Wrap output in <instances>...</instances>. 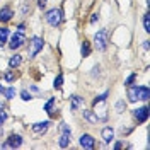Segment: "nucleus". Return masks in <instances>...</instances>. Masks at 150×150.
Here are the masks:
<instances>
[{
	"label": "nucleus",
	"instance_id": "cd10ccee",
	"mask_svg": "<svg viewBox=\"0 0 150 150\" xmlns=\"http://www.w3.org/2000/svg\"><path fill=\"white\" fill-rule=\"evenodd\" d=\"M135 79H137V74H130L128 77H126V80H125V85H126V87L131 85L133 82H135Z\"/></svg>",
	"mask_w": 150,
	"mask_h": 150
},
{
	"label": "nucleus",
	"instance_id": "a211bd4d",
	"mask_svg": "<svg viewBox=\"0 0 150 150\" xmlns=\"http://www.w3.org/2000/svg\"><path fill=\"white\" fill-rule=\"evenodd\" d=\"M56 104V97H50L46 101V104H45V112H48V114H51L53 112V108H55Z\"/></svg>",
	"mask_w": 150,
	"mask_h": 150
},
{
	"label": "nucleus",
	"instance_id": "72a5a7b5",
	"mask_svg": "<svg viewBox=\"0 0 150 150\" xmlns=\"http://www.w3.org/2000/svg\"><path fill=\"white\" fill-rule=\"evenodd\" d=\"M149 43L150 41H143V50H145V51H149Z\"/></svg>",
	"mask_w": 150,
	"mask_h": 150
},
{
	"label": "nucleus",
	"instance_id": "f704fd0d",
	"mask_svg": "<svg viewBox=\"0 0 150 150\" xmlns=\"http://www.w3.org/2000/svg\"><path fill=\"white\" fill-rule=\"evenodd\" d=\"M29 89H31V91H33V92H39V89H38L36 85H31V87H29Z\"/></svg>",
	"mask_w": 150,
	"mask_h": 150
},
{
	"label": "nucleus",
	"instance_id": "2f4dec72",
	"mask_svg": "<svg viewBox=\"0 0 150 150\" xmlns=\"http://www.w3.org/2000/svg\"><path fill=\"white\" fill-rule=\"evenodd\" d=\"M24 29H26V26H24V24H19V26H17V31H19V33H24Z\"/></svg>",
	"mask_w": 150,
	"mask_h": 150
},
{
	"label": "nucleus",
	"instance_id": "f257e3e1",
	"mask_svg": "<svg viewBox=\"0 0 150 150\" xmlns=\"http://www.w3.org/2000/svg\"><path fill=\"white\" fill-rule=\"evenodd\" d=\"M108 43H109V33H108V29H99L94 34V48L97 51H106Z\"/></svg>",
	"mask_w": 150,
	"mask_h": 150
},
{
	"label": "nucleus",
	"instance_id": "20e7f679",
	"mask_svg": "<svg viewBox=\"0 0 150 150\" xmlns=\"http://www.w3.org/2000/svg\"><path fill=\"white\" fill-rule=\"evenodd\" d=\"M43 46H45L43 38H39V36L31 38V43H29V58H34L39 51H43Z\"/></svg>",
	"mask_w": 150,
	"mask_h": 150
},
{
	"label": "nucleus",
	"instance_id": "423d86ee",
	"mask_svg": "<svg viewBox=\"0 0 150 150\" xmlns=\"http://www.w3.org/2000/svg\"><path fill=\"white\" fill-rule=\"evenodd\" d=\"M21 145H22V137H21V135H16V133L10 135L4 143H0L2 149H19Z\"/></svg>",
	"mask_w": 150,
	"mask_h": 150
},
{
	"label": "nucleus",
	"instance_id": "aec40b11",
	"mask_svg": "<svg viewBox=\"0 0 150 150\" xmlns=\"http://www.w3.org/2000/svg\"><path fill=\"white\" fill-rule=\"evenodd\" d=\"M80 55L84 56V58L91 55V45H89V41H82V45H80Z\"/></svg>",
	"mask_w": 150,
	"mask_h": 150
},
{
	"label": "nucleus",
	"instance_id": "7ed1b4c3",
	"mask_svg": "<svg viewBox=\"0 0 150 150\" xmlns=\"http://www.w3.org/2000/svg\"><path fill=\"white\" fill-rule=\"evenodd\" d=\"M70 142H72V130H70V126L67 125V123H60V138H58V145L62 147V149H67L68 145H70Z\"/></svg>",
	"mask_w": 150,
	"mask_h": 150
},
{
	"label": "nucleus",
	"instance_id": "7c9ffc66",
	"mask_svg": "<svg viewBox=\"0 0 150 150\" xmlns=\"http://www.w3.org/2000/svg\"><path fill=\"white\" fill-rule=\"evenodd\" d=\"M99 21V14H92V17H91V24H96Z\"/></svg>",
	"mask_w": 150,
	"mask_h": 150
},
{
	"label": "nucleus",
	"instance_id": "5701e85b",
	"mask_svg": "<svg viewBox=\"0 0 150 150\" xmlns=\"http://www.w3.org/2000/svg\"><path fill=\"white\" fill-rule=\"evenodd\" d=\"M4 96H5L7 101L14 99V97H16V87H7V89H4Z\"/></svg>",
	"mask_w": 150,
	"mask_h": 150
},
{
	"label": "nucleus",
	"instance_id": "c9c22d12",
	"mask_svg": "<svg viewBox=\"0 0 150 150\" xmlns=\"http://www.w3.org/2000/svg\"><path fill=\"white\" fill-rule=\"evenodd\" d=\"M4 89H5V87L2 85V82H0V97H2V94H4Z\"/></svg>",
	"mask_w": 150,
	"mask_h": 150
},
{
	"label": "nucleus",
	"instance_id": "1a4fd4ad",
	"mask_svg": "<svg viewBox=\"0 0 150 150\" xmlns=\"http://www.w3.org/2000/svg\"><path fill=\"white\" fill-rule=\"evenodd\" d=\"M50 125H51V121H50V120L34 123V125H33V133H36V135H43V133H46V131H48Z\"/></svg>",
	"mask_w": 150,
	"mask_h": 150
},
{
	"label": "nucleus",
	"instance_id": "bb28decb",
	"mask_svg": "<svg viewBox=\"0 0 150 150\" xmlns=\"http://www.w3.org/2000/svg\"><path fill=\"white\" fill-rule=\"evenodd\" d=\"M4 79H5V82H14V79H16V74H14L12 70H9V72H5Z\"/></svg>",
	"mask_w": 150,
	"mask_h": 150
},
{
	"label": "nucleus",
	"instance_id": "c85d7f7f",
	"mask_svg": "<svg viewBox=\"0 0 150 150\" xmlns=\"http://www.w3.org/2000/svg\"><path fill=\"white\" fill-rule=\"evenodd\" d=\"M99 70H101V65H94L92 72H91V77H92V79H96V77H99V74H101Z\"/></svg>",
	"mask_w": 150,
	"mask_h": 150
},
{
	"label": "nucleus",
	"instance_id": "a878e982",
	"mask_svg": "<svg viewBox=\"0 0 150 150\" xmlns=\"http://www.w3.org/2000/svg\"><path fill=\"white\" fill-rule=\"evenodd\" d=\"M21 99L28 103V101H31V99H33V96H31V92H29L28 89H24V91H21Z\"/></svg>",
	"mask_w": 150,
	"mask_h": 150
},
{
	"label": "nucleus",
	"instance_id": "39448f33",
	"mask_svg": "<svg viewBox=\"0 0 150 150\" xmlns=\"http://www.w3.org/2000/svg\"><path fill=\"white\" fill-rule=\"evenodd\" d=\"M24 45H26V36H24V33H19L17 31L16 34H12V38H10V41H9V48L12 51L22 48Z\"/></svg>",
	"mask_w": 150,
	"mask_h": 150
},
{
	"label": "nucleus",
	"instance_id": "4be33fe9",
	"mask_svg": "<svg viewBox=\"0 0 150 150\" xmlns=\"http://www.w3.org/2000/svg\"><path fill=\"white\" fill-rule=\"evenodd\" d=\"M114 109H116V112H125V109H126V101L125 99H120V101H116V104H114Z\"/></svg>",
	"mask_w": 150,
	"mask_h": 150
},
{
	"label": "nucleus",
	"instance_id": "b1692460",
	"mask_svg": "<svg viewBox=\"0 0 150 150\" xmlns=\"http://www.w3.org/2000/svg\"><path fill=\"white\" fill-rule=\"evenodd\" d=\"M62 85H63V75L58 74L55 77V80H53V87H55V89H62Z\"/></svg>",
	"mask_w": 150,
	"mask_h": 150
},
{
	"label": "nucleus",
	"instance_id": "393cba45",
	"mask_svg": "<svg viewBox=\"0 0 150 150\" xmlns=\"http://www.w3.org/2000/svg\"><path fill=\"white\" fill-rule=\"evenodd\" d=\"M143 29H145V33H150V16L149 14L143 16Z\"/></svg>",
	"mask_w": 150,
	"mask_h": 150
},
{
	"label": "nucleus",
	"instance_id": "412c9836",
	"mask_svg": "<svg viewBox=\"0 0 150 150\" xmlns=\"http://www.w3.org/2000/svg\"><path fill=\"white\" fill-rule=\"evenodd\" d=\"M31 12V0H22V7H21V14L26 17Z\"/></svg>",
	"mask_w": 150,
	"mask_h": 150
},
{
	"label": "nucleus",
	"instance_id": "f8f14e48",
	"mask_svg": "<svg viewBox=\"0 0 150 150\" xmlns=\"http://www.w3.org/2000/svg\"><path fill=\"white\" fill-rule=\"evenodd\" d=\"M101 137H103L104 143H111L114 140V130H112V126H104L103 130H101Z\"/></svg>",
	"mask_w": 150,
	"mask_h": 150
},
{
	"label": "nucleus",
	"instance_id": "dca6fc26",
	"mask_svg": "<svg viewBox=\"0 0 150 150\" xmlns=\"http://www.w3.org/2000/svg\"><path fill=\"white\" fill-rule=\"evenodd\" d=\"M21 63H22V56L19 55V53H16V55H12L9 58V67L10 68H17V67H21Z\"/></svg>",
	"mask_w": 150,
	"mask_h": 150
},
{
	"label": "nucleus",
	"instance_id": "f03ea898",
	"mask_svg": "<svg viewBox=\"0 0 150 150\" xmlns=\"http://www.w3.org/2000/svg\"><path fill=\"white\" fill-rule=\"evenodd\" d=\"M45 21H46L51 28H58L63 22V12H62V9H56L55 7V9L48 10L46 16H45Z\"/></svg>",
	"mask_w": 150,
	"mask_h": 150
},
{
	"label": "nucleus",
	"instance_id": "6e6552de",
	"mask_svg": "<svg viewBox=\"0 0 150 150\" xmlns=\"http://www.w3.org/2000/svg\"><path fill=\"white\" fill-rule=\"evenodd\" d=\"M133 118H135L137 123H145L149 120V108L147 106H142V108L133 109Z\"/></svg>",
	"mask_w": 150,
	"mask_h": 150
},
{
	"label": "nucleus",
	"instance_id": "6ab92c4d",
	"mask_svg": "<svg viewBox=\"0 0 150 150\" xmlns=\"http://www.w3.org/2000/svg\"><path fill=\"white\" fill-rule=\"evenodd\" d=\"M108 96H109V91H106V92H104V94H101V96H96V99L92 101V106L96 108L97 104H103V103H106Z\"/></svg>",
	"mask_w": 150,
	"mask_h": 150
},
{
	"label": "nucleus",
	"instance_id": "4468645a",
	"mask_svg": "<svg viewBox=\"0 0 150 150\" xmlns=\"http://www.w3.org/2000/svg\"><path fill=\"white\" fill-rule=\"evenodd\" d=\"M128 103H138V85H128Z\"/></svg>",
	"mask_w": 150,
	"mask_h": 150
},
{
	"label": "nucleus",
	"instance_id": "9b49d317",
	"mask_svg": "<svg viewBox=\"0 0 150 150\" xmlns=\"http://www.w3.org/2000/svg\"><path fill=\"white\" fill-rule=\"evenodd\" d=\"M84 106V97H80L79 94H74V96H70V109L72 111H77V109H80Z\"/></svg>",
	"mask_w": 150,
	"mask_h": 150
},
{
	"label": "nucleus",
	"instance_id": "9d476101",
	"mask_svg": "<svg viewBox=\"0 0 150 150\" xmlns=\"http://www.w3.org/2000/svg\"><path fill=\"white\" fill-rule=\"evenodd\" d=\"M12 17H14V10H12V7L5 5V7L0 9V22H9V21H12Z\"/></svg>",
	"mask_w": 150,
	"mask_h": 150
},
{
	"label": "nucleus",
	"instance_id": "473e14b6",
	"mask_svg": "<svg viewBox=\"0 0 150 150\" xmlns=\"http://www.w3.org/2000/svg\"><path fill=\"white\" fill-rule=\"evenodd\" d=\"M121 147H123V143H121V142H116V143H114V149H116V150H118V149H121Z\"/></svg>",
	"mask_w": 150,
	"mask_h": 150
},
{
	"label": "nucleus",
	"instance_id": "0eeeda50",
	"mask_svg": "<svg viewBox=\"0 0 150 150\" xmlns=\"http://www.w3.org/2000/svg\"><path fill=\"white\" fill-rule=\"evenodd\" d=\"M79 143H80V147H82V149L92 150L94 147H96V138H94L92 135H89V133H82V135H80V138H79Z\"/></svg>",
	"mask_w": 150,
	"mask_h": 150
},
{
	"label": "nucleus",
	"instance_id": "c756f323",
	"mask_svg": "<svg viewBox=\"0 0 150 150\" xmlns=\"http://www.w3.org/2000/svg\"><path fill=\"white\" fill-rule=\"evenodd\" d=\"M46 2H48V0H38V7L43 10L45 7H46Z\"/></svg>",
	"mask_w": 150,
	"mask_h": 150
},
{
	"label": "nucleus",
	"instance_id": "2eb2a0df",
	"mask_svg": "<svg viewBox=\"0 0 150 150\" xmlns=\"http://www.w3.org/2000/svg\"><path fill=\"white\" fill-rule=\"evenodd\" d=\"M150 99V91L147 85H138V101H143L147 103Z\"/></svg>",
	"mask_w": 150,
	"mask_h": 150
},
{
	"label": "nucleus",
	"instance_id": "f3484780",
	"mask_svg": "<svg viewBox=\"0 0 150 150\" xmlns=\"http://www.w3.org/2000/svg\"><path fill=\"white\" fill-rule=\"evenodd\" d=\"M9 36H10V31H9V28H0V46H4L5 43H7V39H9Z\"/></svg>",
	"mask_w": 150,
	"mask_h": 150
},
{
	"label": "nucleus",
	"instance_id": "ddd939ff",
	"mask_svg": "<svg viewBox=\"0 0 150 150\" xmlns=\"http://www.w3.org/2000/svg\"><path fill=\"white\" fill-rule=\"evenodd\" d=\"M82 118H84L89 125H97V123H99V120H97V116H96V112H94L92 109H84V111H82Z\"/></svg>",
	"mask_w": 150,
	"mask_h": 150
}]
</instances>
